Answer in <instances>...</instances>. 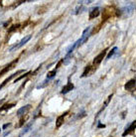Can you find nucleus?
<instances>
[{"label":"nucleus","mask_w":136,"mask_h":137,"mask_svg":"<svg viewBox=\"0 0 136 137\" xmlns=\"http://www.w3.org/2000/svg\"><path fill=\"white\" fill-rule=\"evenodd\" d=\"M116 51H117V48H116V47H114L113 49H112V50H111V51L108 53V55H107V57H106V58H107V59H110V58L112 57L114 54H115V52H116Z\"/></svg>","instance_id":"nucleus-17"},{"label":"nucleus","mask_w":136,"mask_h":137,"mask_svg":"<svg viewBox=\"0 0 136 137\" xmlns=\"http://www.w3.org/2000/svg\"><path fill=\"white\" fill-rule=\"evenodd\" d=\"M98 127H104V125H102V124H99V125H98Z\"/></svg>","instance_id":"nucleus-21"},{"label":"nucleus","mask_w":136,"mask_h":137,"mask_svg":"<svg viewBox=\"0 0 136 137\" xmlns=\"http://www.w3.org/2000/svg\"><path fill=\"white\" fill-rule=\"evenodd\" d=\"M8 126H10V123H7V124H4V125H3V129H5V128H7Z\"/></svg>","instance_id":"nucleus-20"},{"label":"nucleus","mask_w":136,"mask_h":137,"mask_svg":"<svg viewBox=\"0 0 136 137\" xmlns=\"http://www.w3.org/2000/svg\"><path fill=\"white\" fill-rule=\"evenodd\" d=\"M31 39V36H27V37H25L24 39H22L21 40V42L19 43V44H17V45H15V46H13L11 49H10V51H13L14 49H18V48H20V47H22L23 45H25L29 40Z\"/></svg>","instance_id":"nucleus-7"},{"label":"nucleus","mask_w":136,"mask_h":137,"mask_svg":"<svg viewBox=\"0 0 136 137\" xmlns=\"http://www.w3.org/2000/svg\"><path fill=\"white\" fill-rule=\"evenodd\" d=\"M74 88H75V87H74V84H73L72 82H68V83H67V84H66V85L63 88V90H62V91H61V92H62L63 94L68 93L69 91H71L73 89H74Z\"/></svg>","instance_id":"nucleus-12"},{"label":"nucleus","mask_w":136,"mask_h":137,"mask_svg":"<svg viewBox=\"0 0 136 137\" xmlns=\"http://www.w3.org/2000/svg\"><path fill=\"white\" fill-rule=\"evenodd\" d=\"M26 119H27V116L24 118V117H22L21 118V120H20V123L17 125V127H21L22 125H24V123H25V121H26Z\"/></svg>","instance_id":"nucleus-18"},{"label":"nucleus","mask_w":136,"mask_h":137,"mask_svg":"<svg viewBox=\"0 0 136 137\" xmlns=\"http://www.w3.org/2000/svg\"><path fill=\"white\" fill-rule=\"evenodd\" d=\"M106 51H107L106 49H105V50H103L100 54H98L96 57L94 58V60H93V67H94L95 68H96V67H97V66H98V65L101 63V61L103 60V58L105 57Z\"/></svg>","instance_id":"nucleus-2"},{"label":"nucleus","mask_w":136,"mask_h":137,"mask_svg":"<svg viewBox=\"0 0 136 137\" xmlns=\"http://www.w3.org/2000/svg\"><path fill=\"white\" fill-rule=\"evenodd\" d=\"M13 106H15V103H6V104H4L3 106L0 107V112H2L4 110H7V109H10Z\"/></svg>","instance_id":"nucleus-13"},{"label":"nucleus","mask_w":136,"mask_h":137,"mask_svg":"<svg viewBox=\"0 0 136 137\" xmlns=\"http://www.w3.org/2000/svg\"><path fill=\"white\" fill-rule=\"evenodd\" d=\"M99 15V8L98 7H94L90 11V19H94L95 17H97Z\"/></svg>","instance_id":"nucleus-9"},{"label":"nucleus","mask_w":136,"mask_h":137,"mask_svg":"<svg viewBox=\"0 0 136 137\" xmlns=\"http://www.w3.org/2000/svg\"><path fill=\"white\" fill-rule=\"evenodd\" d=\"M116 11H117V10H116ZM116 11H115V9H114L113 7H110V6L106 7V8L104 9L103 13H102V22L106 21L108 18H110L111 16H113L114 13Z\"/></svg>","instance_id":"nucleus-1"},{"label":"nucleus","mask_w":136,"mask_h":137,"mask_svg":"<svg viewBox=\"0 0 136 137\" xmlns=\"http://www.w3.org/2000/svg\"><path fill=\"white\" fill-rule=\"evenodd\" d=\"M2 101H3V99H2V100H0V103H1V102H2Z\"/></svg>","instance_id":"nucleus-22"},{"label":"nucleus","mask_w":136,"mask_h":137,"mask_svg":"<svg viewBox=\"0 0 136 137\" xmlns=\"http://www.w3.org/2000/svg\"><path fill=\"white\" fill-rule=\"evenodd\" d=\"M17 27H19V25H14V26H12V28L9 30V32H12V31L16 30V29H17Z\"/></svg>","instance_id":"nucleus-19"},{"label":"nucleus","mask_w":136,"mask_h":137,"mask_svg":"<svg viewBox=\"0 0 136 137\" xmlns=\"http://www.w3.org/2000/svg\"><path fill=\"white\" fill-rule=\"evenodd\" d=\"M56 73H57V71H56V70L49 72V73H48V75H47V79L49 80V79H52V78H54V77H55V75H56Z\"/></svg>","instance_id":"nucleus-15"},{"label":"nucleus","mask_w":136,"mask_h":137,"mask_svg":"<svg viewBox=\"0 0 136 137\" xmlns=\"http://www.w3.org/2000/svg\"><path fill=\"white\" fill-rule=\"evenodd\" d=\"M32 74V72H27V73H25L23 76H21V77H19L18 79H16V80H14V82H17V81H19L20 80H22V79H24V78H26L27 76H29V75H31Z\"/></svg>","instance_id":"nucleus-16"},{"label":"nucleus","mask_w":136,"mask_h":137,"mask_svg":"<svg viewBox=\"0 0 136 137\" xmlns=\"http://www.w3.org/2000/svg\"><path fill=\"white\" fill-rule=\"evenodd\" d=\"M136 85V80H130L126 84L124 85V89L126 91H131L133 90V88Z\"/></svg>","instance_id":"nucleus-10"},{"label":"nucleus","mask_w":136,"mask_h":137,"mask_svg":"<svg viewBox=\"0 0 136 137\" xmlns=\"http://www.w3.org/2000/svg\"><path fill=\"white\" fill-rule=\"evenodd\" d=\"M30 108H31V104H27V105L23 106V107H21L20 109H18V111H17V115H18L19 117H23L24 115H26V114H27V112L30 110Z\"/></svg>","instance_id":"nucleus-5"},{"label":"nucleus","mask_w":136,"mask_h":137,"mask_svg":"<svg viewBox=\"0 0 136 137\" xmlns=\"http://www.w3.org/2000/svg\"><path fill=\"white\" fill-rule=\"evenodd\" d=\"M66 114H63V115H61V116H59L57 118V121H56V128H60L61 126L64 124V121H65V116H66Z\"/></svg>","instance_id":"nucleus-11"},{"label":"nucleus","mask_w":136,"mask_h":137,"mask_svg":"<svg viewBox=\"0 0 136 137\" xmlns=\"http://www.w3.org/2000/svg\"><path fill=\"white\" fill-rule=\"evenodd\" d=\"M94 71H95V68H94V67L87 66V67H86V70H84V72H83V73H82V75H81V77L83 78V77H87V76H91Z\"/></svg>","instance_id":"nucleus-8"},{"label":"nucleus","mask_w":136,"mask_h":137,"mask_svg":"<svg viewBox=\"0 0 136 137\" xmlns=\"http://www.w3.org/2000/svg\"><path fill=\"white\" fill-rule=\"evenodd\" d=\"M23 73H24V70H20V71H17L16 73L12 74V75L10 76V77H9V78H7L6 80H4V81H3V82H2L1 84H0V90H1L2 88H4V87H5V85H6V84H7V83H8V82H9V81H10V80H12V79H13V78L17 77L18 75H20V74H23Z\"/></svg>","instance_id":"nucleus-4"},{"label":"nucleus","mask_w":136,"mask_h":137,"mask_svg":"<svg viewBox=\"0 0 136 137\" xmlns=\"http://www.w3.org/2000/svg\"><path fill=\"white\" fill-rule=\"evenodd\" d=\"M112 95H113V94H112V93H111V94H110V95H109V96H108V97H107V99H106V101H105V102H104V104H103V106H102V108H101V109H100V110H99V111H98V113H97V115H98V114L100 113V112H101L102 110H103V109H104V108H105V107H106V105H107V104H108V103H109V101H110V99H111V98H112Z\"/></svg>","instance_id":"nucleus-14"},{"label":"nucleus","mask_w":136,"mask_h":137,"mask_svg":"<svg viewBox=\"0 0 136 137\" xmlns=\"http://www.w3.org/2000/svg\"><path fill=\"white\" fill-rule=\"evenodd\" d=\"M135 128H136V120H134V121L131 123V125L129 126L128 128H126V130H125L124 132H123L122 136L125 137L126 135H128V134H131V133H133V131L135 130Z\"/></svg>","instance_id":"nucleus-6"},{"label":"nucleus","mask_w":136,"mask_h":137,"mask_svg":"<svg viewBox=\"0 0 136 137\" xmlns=\"http://www.w3.org/2000/svg\"><path fill=\"white\" fill-rule=\"evenodd\" d=\"M17 62H18V59H16V60H14V61H12L11 63H9L7 66H5V68H2L1 71H0V77H2L4 74H6L7 72H9L11 68H14V66L17 64Z\"/></svg>","instance_id":"nucleus-3"}]
</instances>
